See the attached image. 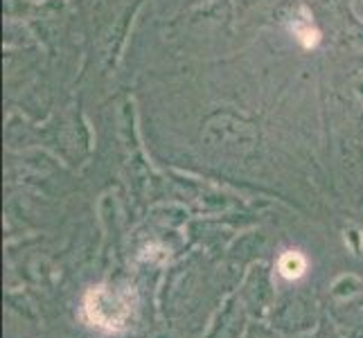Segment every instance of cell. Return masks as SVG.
<instances>
[{"label":"cell","instance_id":"2","mask_svg":"<svg viewBox=\"0 0 363 338\" xmlns=\"http://www.w3.org/2000/svg\"><path fill=\"white\" fill-rule=\"evenodd\" d=\"M307 271V259L298 250H286V253L278 259V273L284 280H298L303 278Z\"/></svg>","mask_w":363,"mask_h":338},{"label":"cell","instance_id":"3","mask_svg":"<svg viewBox=\"0 0 363 338\" xmlns=\"http://www.w3.org/2000/svg\"><path fill=\"white\" fill-rule=\"evenodd\" d=\"M296 36H298V41L303 43L305 47H316L318 45V41H320V34H318V30H314V28H296Z\"/></svg>","mask_w":363,"mask_h":338},{"label":"cell","instance_id":"1","mask_svg":"<svg viewBox=\"0 0 363 338\" xmlns=\"http://www.w3.org/2000/svg\"><path fill=\"white\" fill-rule=\"evenodd\" d=\"M135 311V293L131 289L97 286L84 298V314L93 327L118 334L129 327Z\"/></svg>","mask_w":363,"mask_h":338}]
</instances>
